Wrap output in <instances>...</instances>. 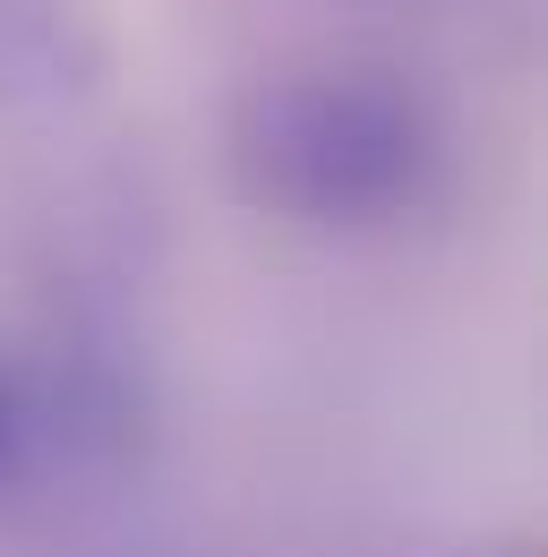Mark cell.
Here are the masks:
<instances>
[{
  "mask_svg": "<svg viewBox=\"0 0 548 557\" xmlns=\"http://www.w3.org/2000/svg\"><path fill=\"white\" fill-rule=\"evenodd\" d=\"M437 112L403 70L377 61H309L240 86L223 121V163L249 207L317 232H369L428 198L437 181Z\"/></svg>",
  "mask_w": 548,
  "mask_h": 557,
  "instance_id": "obj_1",
  "label": "cell"
},
{
  "mask_svg": "<svg viewBox=\"0 0 548 557\" xmlns=\"http://www.w3.org/2000/svg\"><path fill=\"white\" fill-rule=\"evenodd\" d=\"M95 0H0V112H61L103 77Z\"/></svg>",
  "mask_w": 548,
  "mask_h": 557,
  "instance_id": "obj_2",
  "label": "cell"
},
{
  "mask_svg": "<svg viewBox=\"0 0 548 557\" xmlns=\"http://www.w3.org/2000/svg\"><path fill=\"white\" fill-rule=\"evenodd\" d=\"M17 455H26V386H17L9 360H0V481L17 472Z\"/></svg>",
  "mask_w": 548,
  "mask_h": 557,
  "instance_id": "obj_3",
  "label": "cell"
}]
</instances>
